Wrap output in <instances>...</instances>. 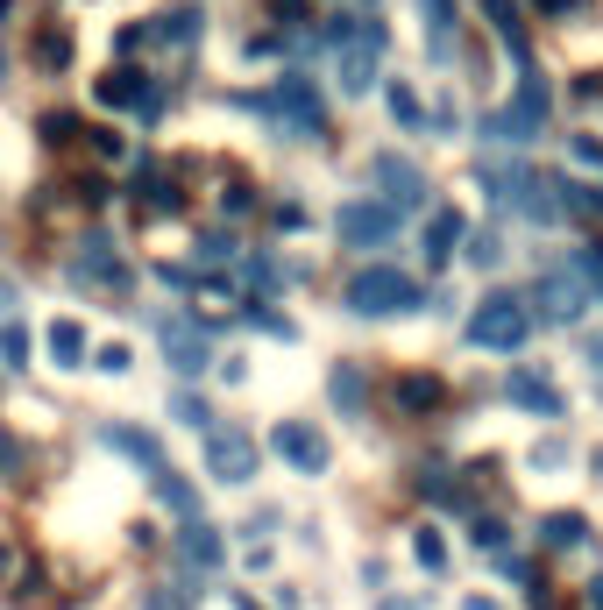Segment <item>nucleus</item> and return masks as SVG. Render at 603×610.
Wrapping results in <instances>:
<instances>
[{
    "instance_id": "nucleus-17",
    "label": "nucleus",
    "mask_w": 603,
    "mask_h": 610,
    "mask_svg": "<svg viewBox=\"0 0 603 610\" xmlns=\"http://www.w3.org/2000/svg\"><path fill=\"white\" fill-rule=\"evenodd\" d=\"M398 405L433 412V405H440V376H405V384H398Z\"/></svg>"
},
{
    "instance_id": "nucleus-16",
    "label": "nucleus",
    "mask_w": 603,
    "mask_h": 610,
    "mask_svg": "<svg viewBox=\"0 0 603 610\" xmlns=\"http://www.w3.org/2000/svg\"><path fill=\"white\" fill-rule=\"evenodd\" d=\"M412 554H419V568H426V575H447V540H440L433 525H419V532H412Z\"/></svg>"
},
{
    "instance_id": "nucleus-12",
    "label": "nucleus",
    "mask_w": 603,
    "mask_h": 610,
    "mask_svg": "<svg viewBox=\"0 0 603 610\" xmlns=\"http://www.w3.org/2000/svg\"><path fill=\"white\" fill-rule=\"evenodd\" d=\"M50 362H57V369H79V362H86V327H79V320H57V327H50Z\"/></svg>"
},
{
    "instance_id": "nucleus-1",
    "label": "nucleus",
    "mask_w": 603,
    "mask_h": 610,
    "mask_svg": "<svg viewBox=\"0 0 603 610\" xmlns=\"http://www.w3.org/2000/svg\"><path fill=\"white\" fill-rule=\"evenodd\" d=\"M341 298H348V313L384 320V313H412V305H419V284H412L405 270H391V263H369V270H355V277L341 284Z\"/></svg>"
},
{
    "instance_id": "nucleus-6",
    "label": "nucleus",
    "mask_w": 603,
    "mask_h": 610,
    "mask_svg": "<svg viewBox=\"0 0 603 610\" xmlns=\"http://www.w3.org/2000/svg\"><path fill=\"white\" fill-rule=\"evenodd\" d=\"M206 469H213L220 483H249V476H256V440L235 433V426H228V433L206 426Z\"/></svg>"
},
{
    "instance_id": "nucleus-10",
    "label": "nucleus",
    "mask_w": 603,
    "mask_h": 610,
    "mask_svg": "<svg viewBox=\"0 0 603 610\" xmlns=\"http://www.w3.org/2000/svg\"><path fill=\"white\" fill-rule=\"evenodd\" d=\"M178 554H185L192 568H220V561H228V547H220V532H213L206 518H185V532H178Z\"/></svg>"
},
{
    "instance_id": "nucleus-2",
    "label": "nucleus",
    "mask_w": 603,
    "mask_h": 610,
    "mask_svg": "<svg viewBox=\"0 0 603 610\" xmlns=\"http://www.w3.org/2000/svg\"><path fill=\"white\" fill-rule=\"evenodd\" d=\"M525 334H533V313H525V298H511V291H497V298H483L476 313H469V341L476 348H518Z\"/></svg>"
},
{
    "instance_id": "nucleus-13",
    "label": "nucleus",
    "mask_w": 603,
    "mask_h": 610,
    "mask_svg": "<svg viewBox=\"0 0 603 610\" xmlns=\"http://www.w3.org/2000/svg\"><path fill=\"white\" fill-rule=\"evenodd\" d=\"M149 476H157V497H164V504L178 511V518H199V490H192V483H185L178 469H149Z\"/></svg>"
},
{
    "instance_id": "nucleus-25",
    "label": "nucleus",
    "mask_w": 603,
    "mask_h": 610,
    "mask_svg": "<svg viewBox=\"0 0 603 610\" xmlns=\"http://www.w3.org/2000/svg\"><path fill=\"white\" fill-rule=\"evenodd\" d=\"M178 419H185V426H213V419H206V405H199V398H178Z\"/></svg>"
},
{
    "instance_id": "nucleus-23",
    "label": "nucleus",
    "mask_w": 603,
    "mask_h": 610,
    "mask_svg": "<svg viewBox=\"0 0 603 610\" xmlns=\"http://www.w3.org/2000/svg\"><path fill=\"white\" fill-rule=\"evenodd\" d=\"M36 57H43V64H64V57H71V36H64V29H50V36L36 43Z\"/></svg>"
},
{
    "instance_id": "nucleus-24",
    "label": "nucleus",
    "mask_w": 603,
    "mask_h": 610,
    "mask_svg": "<svg viewBox=\"0 0 603 610\" xmlns=\"http://www.w3.org/2000/svg\"><path fill=\"white\" fill-rule=\"evenodd\" d=\"M391 114H398V121H419V93H405V86H391Z\"/></svg>"
},
{
    "instance_id": "nucleus-29",
    "label": "nucleus",
    "mask_w": 603,
    "mask_h": 610,
    "mask_svg": "<svg viewBox=\"0 0 603 610\" xmlns=\"http://www.w3.org/2000/svg\"><path fill=\"white\" fill-rule=\"evenodd\" d=\"M589 603H596V610H603V575H596V582H589Z\"/></svg>"
},
{
    "instance_id": "nucleus-9",
    "label": "nucleus",
    "mask_w": 603,
    "mask_h": 610,
    "mask_svg": "<svg viewBox=\"0 0 603 610\" xmlns=\"http://www.w3.org/2000/svg\"><path fill=\"white\" fill-rule=\"evenodd\" d=\"M462 235H469V220H462V213H455V206H440V213H433V220H426V263H433V270H440V263H447V256H455V249H462Z\"/></svg>"
},
{
    "instance_id": "nucleus-31",
    "label": "nucleus",
    "mask_w": 603,
    "mask_h": 610,
    "mask_svg": "<svg viewBox=\"0 0 603 610\" xmlns=\"http://www.w3.org/2000/svg\"><path fill=\"white\" fill-rule=\"evenodd\" d=\"M376 610H419V603H405V596H398V603H376Z\"/></svg>"
},
{
    "instance_id": "nucleus-7",
    "label": "nucleus",
    "mask_w": 603,
    "mask_h": 610,
    "mask_svg": "<svg viewBox=\"0 0 603 610\" xmlns=\"http://www.w3.org/2000/svg\"><path fill=\"white\" fill-rule=\"evenodd\" d=\"M164 362L178 369V376H199L213 355H206V341H199V327L192 320H164Z\"/></svg>"
},
{
    "instance_id": "nucleus-4",
    "label": "nucleus",
    "mask_w": 603,
    "mask_h": 610,
    "mask_svg": "<svg viewBox=\"0 0 603 610\" xmlns=\"http://www.w3.org/2000/svg\"><path fill=\"white\" fill-rule=\"evenodd\" d=\"M334 227H341V242H348V249H384V242L398 235V213H391V206L355 199V206H341V220H334Z\"/></svg>"
},
{
    "instance_id": "nucleus-19",
    "label": "nucleus",
    "mask_w": 603,
    "mask_h": 610,
    "mask_svg": "<svg viewBox=\"0 0 603 610\" xmlns=\"http://www.w3.org/2000/svg\"><path fill=\"white\" fill-rule=\"evenodd\" d=\"M334 405H341L348 419L362 412V369H355V362H341V369H334Z\"/></svg>"
},
{
    "instance_id": "nucleus-21",
    "label": "nucleus",
    "mask_w": 603,
    "mask_h": 610,
    "mask_svg": "<svg viewBox=\"0 0 603 610\" xmlns=\"http://www.w3.org/2000/svg\"><path fill=\"white\" fill-rule=\"evenodd\" d=\"M426 22H433V57H447V22H455L447 0H426Z\"/></svg>"
},
{
    "instance_id": "nucleus-27",
    "label": "nucleus",
    "mask_w": 603,
    "mask_h": 610,
    "mask_svg": "<svg viewBox=\"0 0 603 610\" xmlns=\"http://www.w3.org/2000/svg\"><path fill=\"white\" fill-rule=\"evenodd\" d=\"M8 462H15V440H8V433H0V469H8Z\"/></svg>"
},
{
    "instance_id": "nucleus-30",
    "label": "nucleus",
    "mask_w": 603,
    "mask_h": 610,
    "mask_svg": "<svg viewBox=\"0 0 603 610\" xmlns=\"http://www.w3.org/2000/svg\"><path fill=\"white\" fill-rule=\"evenodd\" d=\"M589 469H596V483H603V447H596V454H589Z\"/></svg>"
},
{
    "instance_id": "nucleus-14",
    "label": "nucleus",
    "mask_w": 603,
    "mask_h": 610,
    "mask_svg": "<svg viewBox=\"0 0 603 610\" xmlns=\"http://www.w3.org/2000/svg\"><path fill=\"white\" fill-rule=\"evenodd\" d=\"M540 540H547V547H582V540H589V518H582V511H554V518L540 525Z\"/></svg>"
},
{
    "instance_id": "nucleus-3",
    "label": "nucleus",
    "mask_w": 603,
    "mask_h": 610,
    "mask_svg": "<svg viewBox=\"0 0 603 610\" xmlns=\"http://www.w3.org/2000/svg\"><path fill=\"white\" fill-rule=\"evenodd\" d=\"M270 447L284 454V462H291L298 476H327V462H334V447H327V433H320V426H306V419H277Z\"/></svg>"
},
{
    "instance_id": "nucleus-22",
    "label": "nucleus",
    "mask_w": 603,
    "mask_h": 610,
    "mask_svg": "<svg viewBox=\"0 0 603 610\" xmlns=\"http://www.w3.org/2000/svg\"><path fill=\"white\" fill-rule=\"evenodd\" d=\"M142 610H192V589H149Z\"/></svg>"
},
{
    "instance_id": "nucleus-18",
    "label": "nucleus",
    "mask_w": 603,
    "mask_h": 610,
    "mask_svg": "<svg viewBox=\"0 0 603 610\" xmlns=\"http://www.w3.org/2000/svg\"><path fill=\"white\" fill-rule=\"evenodd\" d=\"M100 100H107V107H135V100H149V93L135 86V71H107V79H100Z\"/></svg>"
},
{
    "instance_id": "nucleus-8",
    "label": "nucleus",
    "mask_w": 603,
    "mask_h": 610,
    "mask_svg": "<svg viewBox=\"0 0 603 610\" xmlns=\"http://www.w3.org/2000/svg\"><path fill=\"white\" fill-rule=\"evenodd\" d=\"M376 185H384V206H391V213H412V206H419V192H426V185H419V171H412V164H398V157H376Z\"/></svg>"
},
{
    "instance_id": "nucleus-11",
    "label": "nucleus",
    "mask_w": 603,
    "mask_h": 610,
    "mask_svg": "<svg viewBox=\"0 0 603 610\" xmlns=\"http://www.w3.org/2000/svg\"><path fill=\"white\" fill-rule=\"evenodd\" d=\"M100 440H107V447H121L128 462H142V469H164V447H157V433H142V426H107Z\"/></svg>"
},
{
    "instance_id": "nucleus-20",
    "label": "nucleus",
    "mask_w": 603,
    "mask_h": 610,
    "mask_svg": "<svg viewBox=\"0 0 603 610\" xmlns=\"http://www.w3.org/2000/svg\"><path fill=\"white\" fill-rule=\"evenodd\" d=\"M0 355H8V369H22V362H29V327H22V320L0 327Z\"/></svg>"
},
{
    "instance_id": "nucleus-5",
    "label": "nucleus",
    "mask_w": 603,
    "mask_h": 610,
    "mask_svg": "<svg viewBox=\"0 0 603 610\" xmlns=\"http://www.w3.org/2000/svg\"><path fill=\"white\" fill-rule=\"evenodd\" d=\"M504 398H511V405H525L533 419H561V412H568V398L554 391V376H547V369H533V362L504 376Z\"/></svg>"
},
{
    "instance_id": "nucleus-15",
    "label": "nucleus",
    "mask_w": 603,
    "mask_h": 610,
    "mask_svg": "<svg viewBox=\"0 0 603 610\" xmlns=\"http://www.w3.org/2000/svg\"><path fill=\"white\" fill-rule=\"evenodd\" d=\"M540 298H547V313H554V320H575V313H582V284H575V277H547Z\"/></svg>"
},
{
    "instance_id": "nucleus-26",
    "label": "nucleus",
    "mask_w": 603,
    "mask_h": 610,
    "mask_svg": "<svg viewBox=\"0 0 603 610\" xmlns=\"http://www.w3.org/2000/svg\"><path fill=\"white\" fill-rule=\"evenodd\" d=\"M15 575V554H8V540H0V582H8Z\"/></svg>"
},
{
    "instance_id": "nucleus-28",
    "label": "nucleus",
    "mask_w": 603,
    "mask_h": 610,
    "mask_svg": "<svg viewBox=\"0 0 603 610\" xmlns=\"http://www.w3.org/2000/svg\"><path fill=\"white\" fill-rule=\"evenodd\" d=\"M589 362H596V376H603V341H589Z\"/></svg>"
}]
</instances>
